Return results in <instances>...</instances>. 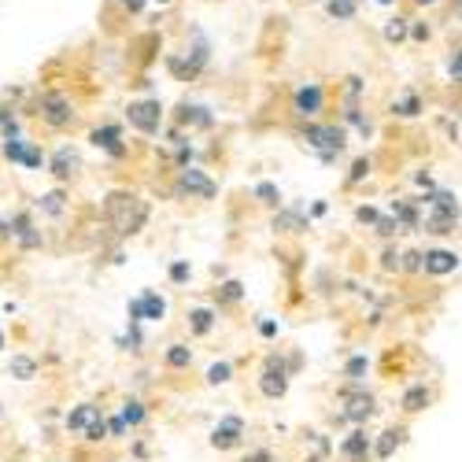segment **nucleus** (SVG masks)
Instances as JSON below:
<instances>
[{"mask_svg":"<svg viewBox=\"0 0 462 462\" xmlns=\"http://www.w3.org/2000/svg\"><path fill=\"white\" fill-rule=\"evenodd\" d=\"M337 451L344 462H370L374 458V437L366 433V426H352V433L340 440Z\"/></svg>","mask_w":462,"mask_h":462,"instance_id":"f3484780","label":"nucleus"},{"mask_svg":"<svg viewBox=\"0 0 462 462\" xmlns=\"http://www.w3.org/2000/svg\"><path fill=\"white\" fill-rule=\"evenodd\" d=\"M377 215H381V211H377L374 204H359V208H356V222H359V226H366V229H374Z\"/></svg>","mask_w":462,"mask_h":462,"instance_id":"09e8293b","label":"nucleus"},{"mask_svg":"<svg viewBox=\"0 0 462 462\" xmlns=\"http://www.w3.org/2000/svg\"><path fill=\"white\" fill-rule=\"evenodd\" d=\"M315 462H319V458H315Z\"/></svg>","mask_w":462,"mask_h":462,"instance_id":"338daca9","label":"nucleus"},{"mask_svg":"<svg viewBox=\"0 0 462 462\" xmlns=\"http://www.w3.org/2000/svg\"><path fill=\"white\" fill-rule=\"evenodd\" d=\"M204 381H208V384H229V381H234V363H229V359H218V363H211Z\"/></svg>","mask_w":462,"mask_h":462,"instance_id":"58836bf2","label":"nucleus"},{"mask_svg":"<svg viewBox=\"0 0 462 462\" xmlns=\"http://www.w3.org/2000/svg\"><path fill=\"white\" fill-rule=\"evenodd\" d=\"M414 181H418V185H421V189H433V185H437V181H433V174H430V171H418V174H414Z\"/></svg>","mask_w":462,"mask_h":462,"instance_id":"6e6d98bb","label":"nucleus"},{"mask_svg":"<svg viewBox=\"0 0 462 462\" xmlns=\"http://www.w3.org/2000/svg\"><path fill=\"white\" fill-rule=\"evenodd\" d=\"M215 322H218V315L211 311V307H192L189 311V333L192 337H208L215 329Z\"/></svg>","mask_w":462,"mask_h":462,"instance_id":"c756f323","label":"nucleus"},{"mask_svg":"<svg viewBox=\"0 0 462 462\" xmlns=\"http://www.w3.org/2000/svg\"><path fill=\"white\" fill-rule=\"evenodd\" d=\"M126 319H130V322H141V303H137V296L126 303Z\"/></svg>","mask_w":462,"mask_h":462,"instance_id":"864d4df0","label":"nucleus"},{"mask_svg":"<svg viewBox=\"0 0 462 462\" xmlns=\"http://www.w3.org/2000/svg\"><path fill=\"white\" fill-rule=\"evenodd\" d=\"M37 211L49 215V218H60V215L67 211V192H63V185H60V189L42 192V197H37Z\"/></svg>","mask_w":462,"mask_h":462,"instance_id":"c85d7f7f","label":"nucleus"},{"mask_svg":"<svg viewBox=\"0 0 462 462\" xmlns=\"http://www.w3.org/2000/svg\"><path fill=\"white\" fill-rule=\"evenodd\" d=\"M119 344H123L126 352H141V348H144V333H141V322H130V326H126V337H123Z\"/></svg>","mask_w":462,"mask_h":462,"instance_id":"37998d69","label":"nucleus"},{"mask_svg":"<svg viewBox=\"0 0 462 462\" xmlns=\"http://www.w3.org/2000/svg\"><path fill=\"white\" fill-rule=\"evenodd\" d=\"M400 271H403V274H421V248L400 252Z\"/></svg>","mask_w":462,"mask_h":462,"instance_id":"c03bdc74","label":"nucleus"},{"mask_svg":"<svg viewBox=\"0 0 462 462\" xmlns=\"http://www.w3.org/2000/svg\"><path fill=\"white\" fill-rule=\"evenodd\" d=\"M0 152H5V160L12 167H23V171H45V160H49V152L37 141H26V137L5 141V144H0Z\"/></svg>","mask_w":462,"mask_h":462,"instance_id":"f8f14e48","label":"nucleus"},{"mask_svg":"<svg viewBox=\"0 0 462 462\" xmlns=\"http://www.w3.org/2000/svg\"><path fill=\"white\" fill-rule=\"evenodd\" d=\"M389 215L400 222L403 234H418V226H421V204L418 197H400L389 204Z\"/></svg>","mask_w":462,"mask_h":462,"instance_id":"aec40b11","label":"nucleus"},{"mask_svg":"<svg viewBox=\"0 0 462 462\" xmlns=\"http://www.w3.org/2000/svg\"><path fill=\"white\" fill-rule=\"evenodd\" d=\"M86 440H89V444L107 440V414H100V418H93V421H89V426H86Z\"/></svg>","mask_w":462,"mask_h":462,"instance_id":"49530a36","label":"nucleus"},{"mask_svg":"<svg viewBox=\"0 0 462 462\" xmlns=\"http://www.w3.org/2000/svg\"><path fill=\"white\" fill-rule=\"evenodd\" d=\"M252 197L263 204V208H282L285 204V197H282V189H278V181H255L252 185Z\"/></svg>","mask_w":462,"mask_h":462,"instance_id":"7c9ffc66","label":"nucleus"},{"mask_svg":"<svg viewBox=\"0 0 462 462\" xmlns=\"http://www.w3.org/2000/svg\"><path fill=\"white\" fill-rule=\"evenodd\" d=\"M448 82L462 89V45H455L448 56Z\"/></svg>","mask_w":462,"mask_h":462,"instance_id":"79ce46f5","label":"nucleus"},{"mask_svg":"<svg viewBox=\"0 0 462 462\" xmlns=\"http://www.w3.org/2000/svg\"><path fill=\"white\" fill-rule=\"evenodd\" d=\"M152 5H156V8H171V5H174V0H152Z\"/></svg>","mask_w":462,"mask_h":462,"instance_id":"680f3d73","label":"nucleus"},{"mask_svg":"<svg viewBox=\"0 0 462 462\" xmlns=\"http://www.w3.org/2000/svg\"><path fill=\"white\" fill-rule=\"evenodd\" d=\"M245 462H274V455L271 451H266V448H259V451H252Z\"/></svg>","mask_w":462,"mask_h":462,"instance_id":"5fc2aeb1","label":"nucleus"},{"mask_svg":"<svg viewBox=\"0 0 462 462\" xmlns=\"http://www.w3.org/2000/svg\"><path fill=\"white\" fill-rule=\"evenodd\" d=\"M30 111L45 130H56V134H63L79 123V107H74V100L63 89H37Z\"/></svg>","mask_w":462,"mask_h":462,"instance_id":"39448f33","label":"nucleus"},{"mask_svg":"<svg viewBox=\"0 0 462 462\" xmlns=\"http://www.w3.org/2000/svg\"><path fill=\"white\" fill-rule=\"evenodd\" d=\"M0 241H12V226H8V215L0 218Z\"/></svg>","mask_w":462,"mask_h":462,"instance_id":"4d7b16f0","label":"nucleus"},{"mask_svg":"<svg viewBox=\"0 0 462 462\" xmlns=\"http://www.w3.org/2000/svg\"><path fill=\"white\" fill-rule=\"evenodd\" d=\"M119 414L126 418V426H130V430H137V426H144V421H148V407H144L141 400H126Z\"/></svg>","mask_w":462,"mask_h":462,"instance_id":"4c0bfd02","label":"nucleus"},{"mask_svg":"<svg viewBox=\"0 0 462 462\" xmlns=\"http://www.w3.org/2000/svg\"><path fill=\"white\" fill-rule=\"evenodd\" d=\"M407 33H411V19H407V15H389V19L381 23L384 45H403V42H407Z\"/></svg>","mask_w":462,"mask_h":462,"instance_id":"bb28decb","label":"nucleus"},{"mask_svg":"<svg viewBox=\"0 0 462 462\" xmlns=\"http://www.w3.org/2000/svg\"><path fill=\"white\" fill-rule=\"evenodd\" d=\"M167 278H171L174 285H189V278H192L189 259H174V263H171V271H167Z\"/></svg>","mask_w":462,"mask_h":462,"instance_id":"a18cd8bd","label":"nucleus"},{"mask_svg":"<svg viewBox=\"0 0 462 462\" xmlns=\"http://www.w3.org/2000/svg\"><path fill=\"white\" fill-rule=\"evenodd\" d=\"M411 5H414V8H421V12H426V8H437L440 0H411Z\"/></svg>","mask_w":462,"mask_h":462,"instance_id":"bf43d9fd","label":"nucleus"},{"mask_svg":"<svg viewBox=\"0 0 462 462\" xmlns=\"http://www.w3.org/2000/svg\"><path fill=\"white\" fill-rule=\"evenodd\" d=\"M289 111L296 123H307V119H319V115L326 111V86L322 82H300L289 97Z\"/></svg>","mask_w":462,"mask_h":462,"instance_id":"1a4fd4ad","label":"nucleus"},{"mask_svg":"<svg viewBox=\"0 0 462 462\" xmlns=\"http://www.w3.org/2000/svg\"><path fill=\"white\" fill-rule=\"evenodd\" d=\"M451 5H455V12H458V15H462V0H451Z\"/></svg>","mask_w":462,"mask_h":462,"instance_id":"e2e57ef3","label":"nucleus"},{"mask_svg":"<svg viewBox=\"0 0 462 462\" xmlns=\"http://www.w3.org/2000/svg\"><path fill=\"white\" fill-rule=\"evenodd\" d=\"M289 381H292V370H289V359L285 356H266L263 363V374H259V393L266 400H282L289 393Z\"/></svg>","mask_w":462,"mask_h":462,"instance_id":"9b49d317","label":"nucleus"},{"mask_svg":"<svg viewBox=\"0 0 462 462\" xmlns=\"http://www.w3.org/2000/svg\"><path fill=\"white\" fill-rule=\"evenodd\" d=\"M326 211H329V204H326V200H319V204H315V208H311V218H322V215H326Z\"/></svg>","mask_w":462,"mask_h":462,"instance_id":"13d9d810","label":"nucleus"},{"mask_svg":"<svg viewBox=\"0 0 462 462\" xmlns=\"http://www.w3.org/2000/svg\"><path fill=\"white\" fill-rule=\"evenodd\" d=\"M322 12H326L329 23H356V15H359V0H326Z\"/></svg>","mask_w":462,"mask_h":462,"instance_id":"cd10ccee","label":"nucleus"},{"mask_svg":"<svg viewBox=\"0 0 462 462\" xmlns=\"http://www.w3.org/2000/svg\"><path fill=\"white\" fill-rule=\"evenodd\" d=\"M163 363H167V370H189L192 366V348L189 344H171V348L163 352Z\"/></svg>","mask_w":462,"mask_h":462,"instance_id":"72a5a7b5","label":"nucleus"},{"mask_svg":"<svg viewBox=\"0 0 462 462\" xmlns=\"http://www.w3.org/2000/svg\"><path fill=\"white\" fill-rule=\"evenodd\" d=\"M8 374H12L15 381H33V377H37V359H33V356H12Z\"/></svg>","mask_w":462,"mask_h":462,"instance_id":"f704fd0d","label":"nucleus"},{"mask_svg":"<svg viewBox=\"0 0 462 462\" xmlns=\"http://www.w3.org/2000/svg\"><path fill=\"white\" fill-rule=\"evenodd\" d=\"M241 444H245V418H237V414L218 418V426L211 430V448L215 451H237Z\"/></svg>","mask_w":462,"mask_h":462,"instance_id":"dca6fc26","label":"nucleus"},{"mask_svg":"<svg viewBox=\"0 0 462 462\" xmlns=\"http://www.w3.org/2000/svg\"><path fill=\"white\" fill-rule=\"evenodd\" d=\"M137 303H141V322H163L167 319V300L160 292H141Z\"/></svg>","mask_w":462,"mask_h":462,"instance_id":"a878e982","label":"nucleus"},{"mask_svg":"<svg viewBox=\"0 0 462 462\" xmlns=\"http://www.w3.org/2000/svg\"><path fill=\"white\" fill-rule=\"evenodd\" d=\"M421 204V226H418V234H433V237H448L455 234V226L462 218V204L451 189H426L418 197Z\"/></svg>","mask_w":462,"mask_h":462,"instance_id":"7ed1b4c3","label":"nucleus"},{"mask_svg":"<svg viewBox=\"0 0 462 462\" xmlns=\"http://www.w3.org/2000/svg\"><path fill=\"white\" fill-rule=\"evenodd\" d=\"M430 403H433V389H426V384H407L400 396L403 414H421V411H430Z\"/></svg>","mask_w":462,"mask_h":462,"instance_id":"5701e85b","label":"nucleus"},{"mask_svg":"<svg viewBox=\"0 0 462 462\" xmlns=\"http://www.w3.org/2000/svg\"><path fill=\"white\" fill-rule=\"evenodd\" d=\"M148 218H152L148 200L137 197V192H130V189H111L104 197V222L119 241L137 237L141 229L148 226Z\"/></svg>","mask_w":462,"mask_h":462,"instance_id":"f257e3e1","label":"nucleus"},{"mask_svg":"<svg viewBox=\"0 0 462 462\" xmlns=\"http://www.w3.org/2000/svg\"><path fill=\"white\" fill-rule=\"evenodd\" d=\"M389 115H393V119H400V123H411V119H418V115H426V97L414 93V89H403L389 104Z\"/></svg>","mask_w":462,"mask_h":462,"instance_id":"412c9836","label":"nucleus"},{"mask_svg":"<svg viewBox=\"0 0 462 462\" xmlns=\"http://www.w3.org/2000/svg\"><path fill=\"white\" fill-rule=\"evenodd\" d=\"M407 42H414V45L433 42V26H430L426 19H411V33H407Z\"/></svg>","mask_w":462,"mask_h":462,"instance_id":"a19ab883","label":"nucleus"},{"mask_svg":"<svg viewBox=\"0 0 462 462\" xmlns=\"http://www.w3.org/2000/svg\"><path fill=\"white\" fill-rule=\"evenodd\" d=\"M215 123H218V115H215V107H208V104H200V100H181L178 107H174V126L178 130H215Z\"/></svg>","mask_w":462,"mask_h":462,"instance_id":"4468645a","label":"nucleus"},{"mask_svg":"<svg viewBox=\"0 0 462 462\" xmlns=\"http://www.w3.org/2000/svg\"><path fill=\"white\" fill-rule=\"evenodd\" d=\"M374 414H377V400L363 389V384H348V389H340L337 421H344V426H366Z\"/></svg>","mask_w":462,"mask_h":462,"instance_id":"6e6552de","label":"nucleus"},{"mask_svg":"<svg viewBox=\"0 0 462 462\" xmlns=\"http://www.w3.org/2000/svg\"><path fill=\"white\" fill-rule=\"evenodd\" d=\"M0 348H5V333H0Z\"/></svg>","mask_w":462,"mask_h":462,"instance_id":"0e129e2a","label":"nucleus"},{"mask_svg":"<svg viewBox=\"0 0 462 462\" xmlns=\"http://www.w3.org/2000/svg\"><path fill=\"white\" fill-rule=\"evenodd\" d=\"M104 411L97 407V403H79L74 411H67V418H63V426H67V433H86V426L93 418H100Z\"/></svg>","mask_w":462,"mask_h":462,"instance_id":"b1692460","label":"nucleus"},{"mask_svg":"<svg viewBox=\"0 0 462 462\" xmlns=\"http://www.w3.org/2000/svg\"><path fill=\"white\" fill-rule=\"evenodd\" d=\"M45 171H49L60 185L79 181V174H82V152H79V144H70V141L56 144V148L49 152V160H45Z\"/></svg>","mask_w":462,"mask_h":462,"instance_id":"9d476101","label":"nucleus"},{"mask_svg":"<svg viewBox=\"0 0 462 462\" xmlns=\"http://www.w3.org/2000/svg\"><path fill=\"white\" fill-rule=\"evenodd\" d=\"M296 141L303 148H311L319 163H337L344 152H348V141H352V130L344 123H322V119H307L296 126Z\"/></svg>","mask_w":462,"mask_h":462,"instance_id":"f03ea898","label":"nucleus"},{"mask_svg":"<svg viewBox=\"0 0 462 462\" xmlns=\"http://www.w3.org/2000/svg\"><path fill=\"white\" fill-rule=\"evenodd\" d=\"M148 5H152V0H119V8H123L126 15H134V19H137V15H144V12H148Z\"/></svg>","mask_w":462,"mask_h":462,"instance_id":"3c124183","label":"nucleus"},{"mask_svg":"<svg viewBox=\"0 0 462 462\" xmlns=\"http://www.w3.org/2000/svg\"><path fill=\"white\" fill-rule=\"evenodd\" d=\"M208 67H211V37L200 26H189L185 45L178 52H167V70L178 82H197Z\"/></svg>","mask_w":462,"mask_h":462,"instance_id":"20e7f679","label":"nucleus"},{"mask_svg":"<svg viewBox=\"0 0 462 462\" xmlns=\"http://www.w3.org/2000/svg\"><path fill=\"white\" fill-rule=\"evenodd\" d=\"M23 137V119H19V107L0 104V141H12Z\"/></svg>","mask_w":462,"mask_h":462,"instance_id":"2f4dec72","label":"nucleus"},{"mask_svg":"<svg viewBox=\"0 0 462 462\" xmlns=\"http://www.w3.org/2000/svg\"><path fill=\"white\" fill-rule=\"evenodd\" d=\"M278 333H282L278 319H263V322H259V337H263V340H274Z\"/></svg>","mask_w":462,"mask_h":462,"instance_id":"603ef678","label":"nucleus"},{"mask_svg":"<svg viewBox=\"0 0 462 462\" xmlns=\"http://www.w3.org/2000/svg\"><path fill=\"white\" fill-rule=\"evenodd\" d=\"M455 271H458V252H451V248H426L421 252V274L448 278Z\"/></svg>","mask_w":462,"mask_h":462,"instance_id":"6ab92c4d","label":"nucleus"},{"mask_svg":"<svg viewBox=\"0 0 462 462\" xmlns=\"http://www.w3.org/2000/svg\"><path fill=\"white\" fill-rule=\"evenodd\" d=\"M215 300H218V307H234V303L245 300V285H241L237 278H226V282L215 289Z\"/></svg>","mask_w":462,"mask_h":462,"instance_id":"473e14b6","label":"nucleus"},{"mask_svg":"<svg viewBox=\"0 0 462 462\" xmlns=\"http://www.w3.org/2000/svg\"><path fill=\"white\" fill-rule=\"evenodd\" d=\"M126 433H130L126 418H123V414H111V418H107V437H126Z\"/></svg>","mask_w":462,"mask_h":462,"instance_id":"8fccbe9b","label":"nucleus"},{"mask_svg":"<svg viewBox=\"0 0 462 462\" xmlns=\"http://www.w3.org/2000/svg\"><path fill=\"white\" fill-rule=\"evenodd\" d=\"M370 374V359L366 356H352L348 363H344V377H348V384H363Z\"/></svg>","mask_w":462,"mask_h":462,"instance_id":"e433bc0d","label":"nucleus"},{"mask_svg":"<svg viewBox=\"0 0 462 462\" xmlns=\"http://www.w3.org/2000/svg\"><path fill=\"white\" fill-rule=\"evenodd\" d=\"M274 234H303V229H311V215H307L303 204H282L274 208Z\"/></svg>","mask_w":462,"mask_h":462,"instance_id":"a211bd4d","label":"nucleus"},{"mask_svg":"<svg viewBox=\"0 0 462 462\" xmlns=\"http://www.w3.org/2000/svg\"><path fill=\"white\" fill-rule=\"evenodd\" d=\"M374 5H381V8H396V0H374Z\"/></svg>","mask_w":462,"mask_h":462,"instance_id":"052dcab7","label":"nucleus"},{"mask_svg":"<svg viewBox=\"0 0 462 462\" xmlns=\"http://www.w3.org/2000/svg\"><path fill=\"white\" fill-rule=\"evenodd\" d=\"M8 226H12V245H15V248L33 252V248L45 245V234H42V229H37V222H33V211H12V215H8Z\"/></svg>","mask_w":462,"mask_h":462,"instance_id":"2eb2a0df","label":"nucleus"},{"mask_svg":"<svg viewBox=\"0 0 462 462\" xmlns=\"http://www.w3.org/2000/svg\"><path fill=\"white\" fill-rule=\"evenodd\" d=\"M174 197H189V200H215L218 197V181L197 167V163H185L174 171Z\"/></svg>","mask_w":462,"mask_h":462,"instance_id":"0eeeda50","label":"nucleus"},{"mask_svg":"<svg viewBox=\"0 0 462 462\" xmlns=\"http://www.w3.org/2000/svg\"><path fill=\"white\" fill-rule=\"evenodd\" d=\"M89 144L97 152H104L107 160H126L130 156V141L123 134V123H100L89 130Z\"/></svg>","mask_w":462,"mask_h":462,"instance_id":"ddd939ff","label":"nucleus"},{"mask_svg":"<svg viewBox=\"0 0 462 462\" xmlns=\"http://www.w3.org/2000/svg\"><path fill=\"white\" fill-rule=\"evenodd\" d=\"M123 119L130 123V130H137V134H144V137H160L163 119H167V107H163L160 97H137V100L126 104Z\"/></svg>","mask_w":462,"mask_h":462,"instance_id":"423d86ee","label":"nucleus"},{"mask_svg":"<svg viewBox=\"0 0 462 462\" xmlns=\"http://www.w3.org/2000/svg\"><path fill=\"white\" fill-rule=\"evenodd\" d=\"M403 440H407V426H389L381 437H374V458H381V462H389L400 448H403Z\"/></svg>","mask_w":462,"mask_h":462,"instance_id":"4be33fe9","label":"nucleus"},{"mask_svg":"<svg viewBox=\"0 0 462 462\" xmlns=\"http://www.w3.org/2000/svg\"><path fill=\"white\" fill-rule=\"evenodd\" d=\"M374 234H377L381 241H396V237L403 234V229H400V222H396L389 211H381V215H377V222H374Z\"/></svg>","mask_w":462,"mask_h":462,"instance_id":"c9c22d12","label":"nucleus"},{"mask_svg":"<svg viewBox=\"0 0 462 462\" xmlns=\"http://www.w3.org/2000/svg\"><path fill=\"white\" fill-rule=\"evenodd\" d=\"M359 5H363V0H359Z\"/></svg>","mask_w":462,"mask_h":462,"instance_id":"69168bd1","label":"nucleus"},{"mask_svg":"<svg viewBox=\"0 0 462 462\" xmlns=\"http://www.w3.org/2000/svg\"><path fill=\"white\" fill-rule=\"evenodd\" d=\"M370 174H374V160L370 156H359V160H352V171H348V178H344V185H359Z\"/></svg>","mask_w":462,"mask_h":462,"instance_id":"ea45409f","label":"nucleus"},{"mask_svg":"<svg viewBox=\"0 0 462 462\" xmlns=\"http://www.w3.org/2000/svg\"><path fill=\"white\" fill-rule=\"evenodd\" d=\"M381 271H400V248L389 241V245H384V252H381Z\"/></svg>","mask_w":462,"mask_h":462,"instance_id":"de8ad7c7","label":"nucleus"},{"mask_svg":"<svg viewBox=\"0 0 462 462\" xmlns=\"http://www.w3.org/2000/svg\"><path fill=\"white\" fill-rule=\"evenodd\" d=\"M363 97H366V79L363 74H348V79H344V89H340V111L363 107Z\"/></svg>","mask_w":462,"mask_h":462,"instance_id":"393cba45","label":"nucleus"}]
</instances>
